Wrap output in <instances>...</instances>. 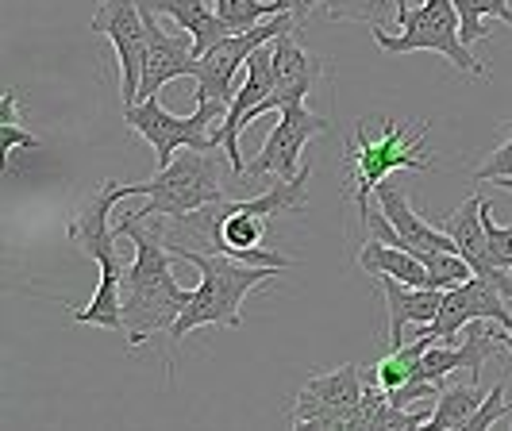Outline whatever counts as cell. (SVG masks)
Wrapping results in <instances>:
<instances>
[{"instance_id":"cell-1","label":"cell","mask_w":512,"mask_h":431,"mask_svg":"<svg viewBox=\"0 0 512 431\" xmlns=\"http://www.w3.org/2000/svg\"><path fill=\"white\" fill-rule=\"evenodd\" d=\"M312 178L308 170L305 178L282 181L274 178V185L266 193H258L251 201H220L205 204L181 220H170V228L162 231L170 243L166 247H189V251H205V254H228L239 262H251V266H278L289 270L293 262L282 254L266 251V228L270 220L285 212V208H301L305 204V181Z\"/></svg>"},{"instance_id":"cell-2","label":"cell","mask_w":512,"mask_h":431,"mask_svg":"<svg viewBox=\"0 0 512 431\" xmlns=\"http://www.w3.org/2000/svg\"><path fill=\"white\" fill-rule=\"evenodd\" d=\"M120 239L135 243V262L124 274V328H128V343L139 347L147 343L154 331H170L181 308L189 305L193 289H181L174 278V258L178 254L166 247L162 228H143V220L128 212L120 224Z\"/></svg>"},{"instance_id":"cell-3","label":"cell","mask_w":512,"mask_h":431,"mask_svg":"<svg viewBox=\"0 0 512 431\" xmlns=\"http://www.w3.org/2000/svg\"><path fill=\"white\" fill-rule=\"evenodd\" d=\"M181 262L201 270V285L189 293V305L181 308V316L174 320V328L166 331L170 343H181L185 335H193L205 324L216 328H239V305L247 301V293L258 289L262 281L278 278V266H251L228 254H205L189 251V247H170Z\"/></svg>"},{"instance_id":"cell-4","label":"cell","mask_w":512,"mask_h":431,"mask_svg":"<svg viewBox=\"0 0 512 431\" xmlns=\"http://www.w3.org/2000/svg\"><path fill=\"white\" fill-rule=\"evenodd\" d=\"M424 143H428V124H393L382 120V135H370L366 124H355L351 139H347V193L359 201V212H370V193L382 185L385 178L412 170L424 174L432 170V162L424 158Z\"/></svg>"},{"instance_id":"cell-5","label":"cell","mask_w":512,"mask_h":431,"mask_svg":"<svg viewBox=\"0 0 512 431\" xmlns=\"http://www.w3.org/2000/svg\"><path fill=\"white\" fill-rule=\"evenodd\" d=\"M397 24H401L397 35H389L378 24L370 27V35L378 39L385 54L436 51L462 74H486V66L462 43V20L455 0H424L420 8H409L405 0H397Z\"/></svg>"},{"instance_id":"cell-6","label":"cell","mask_w":512,"mask_h":431,"mask_svg":"<svg viewBox=\"0 0 512 431\" xmlns=\"http://www.w3.org/2000/svg\"><path fill=\"white\" fill-rule=\"evenodd\" d=\"M135 197H147L143 208H135L139 220L158 216V220H181L205 204L224 197L220 185V166L208 151L197 147H181V154H174L170 166H162L151 181L135 185Z\"/></svg>"},{"instance_id":"cell-7","label":"cell","mask_w":512,"mask_h":431,"mask_svg":"<svg viewBox=\"0 0 512 431\" xmlns=\"http://www.w3.org/2000/svg\"><path fill=\"white\" fill-rule=\"evenodd\" d=\"M224 116H228V104L224 101H197V112H193V116H174V112H166L158 97L124 104V124H128L131 131H139L154 147L158 170L170 166L181 147L220 151V147L212 143V124L224 120Z\"/></svg>"},{"instance_id":"cell-8","label":"cell","mask_w":512,"mask_h":431,"mask_svg":"<svg viewBox=\"0 0 512 431\" xmlns=\"http://www.w3.org/2000/svg\"><path fill=\"white\" fill-rule=\"evenodd\" d=\"M293 27H301V20H297L293 12H282V16L262 20V24L251 27V31H231L216 47H208V51L197 58V74H193L197 77V101L231 104V97H235L231 81L247 66V58H251L258 47H266L270 39H278L282 31H293Z\"/></svg>"},{"instance_id":"cell-9","label":"cell","mask_w":512,"mask_h":431,"mask_svg":"<svg viewBox=\"0 0 512 431\" xmlns=\"http://www.w3.org/2000/svg\"><path fill=\"white\" fill-rule=\"evenodd\" d=\"M328 131V116H316V112H308V104H285L282 112H278V124L270 127V135H266V143H262V151L258 158L247 166V174L243 178H282V181H297L305 178L312 166L301 162V154L305 147L316 139V135H324Z\"/></svg>"},{"instance_id":"cell-10","label":"cell","mask_w":512,"mask_h":431,"mask_svg":"<svg viewBox=\"0 0 512 431\" xmlns=\"http://www.w3.org/2000/svg\"><path fill=\"white\" fill-rule=\"evenodd\" d=\"M270 93H274V54H270V43H266V47H258V51L247 58V77L239 81V89H235V97H231L228 116L212 124V143L224 151V158H228L231 170H235L239 178L247 174V162H243V154H239V135L258 120L255 108L266 101Z\"/></svg>"},{"instance_id":"cell-11","label":"cell","mask_w":512,"mask_h":431,"mask_svg":"<svg viewBox=\"0 0 512 431\" xmlns=\"http://www.w3.org/2000/svg\"><path fill=\"white\" fill-rule=\"evenodd\" d=\"M93 31L112 39V51L120 58V97L124 104H135L143 77V47H147L139 0H101V8L93 12Z\"/></svg>"},{"instance_id":"cell-12","label":"cell","mask_w":512,"mask_h":431,"mask_svg":"<svg viewBox=\"0 0 512 431\" xmlns=\"http://www.w3.org/2000/svg\"><path fill=\"white\" fill-rule=\"evenodd\" d=\"M505 293L486 278H474L455 285V289H443V305H439V316L428 324L436 339L443 343H455L459 339V331L466 324H474V320H493V324H501V328L512 335V316L509 308H505Z\"/></svg>"},{"instance_id":"cell-13","label":"cell","mask_w":512,"mask_h":431,"mask_svg":"<svg viewBox=\"0 0 512 431\" xmlns=\"http://www.w3.org/2000/svg\"><path fill=\"white\" fill-rule=\"evenodd\" d=\"M139 8H143V24H147L139 101H147V97H158V89H162L166 81L197 74V47H193V35L185 39V31H181V35H170V31L162 27V20H158V12H154L151 4L139 0Z\"/></svg>"},{"instance_id":"cell-14","label":"cell","mask_w":512,"mask_h":431,"mask_svg":"<svg viewBox=\"0 0 512 431\" xmlns=\"http://www.w3.org/2000/svg\"><path fill=\"white\" fill-rule=\"evenodd\" d=\"M270 54H274V93L255 108V116L266 112H282L285 104H301L316 89L320 74L328 70V62L320 54H308L297 43V27L282 31L278 39H270Z\"/></svg>"},{"instance_id":"cell-15","label":"cell","mask_w":512,"mask_h":431,"mask_svg":"<svg viewBox=\"0 0 512 431\" xmlns=\"http://www.w3.org/2000/svg\"><path fill=\"white\" fill-rule=\"evenodd\" d=\"M482 201H486V197H470V201H462V208H451V212L443 216L439 228L459 243V254L470 262V270H474L478 278L493 281V285L512 301L509 274H505L501 266H493V258H489V235H486V220H482Z\"/></svg>"},{"instance_id":"cell-16","label":"cell","mask_w":512,"mask_h":431,"mask_svg":"<svg viewBox=\"0 0 512 431\" xmlns=\"http://www.w3.org/2000/svg\"><path fill=\"white\" fill-rule=\"evenodd\" d=\"M374 197H378V208L385 212V220L397 228V247H405L412 254H424V251H455L459 254V243L447 235L443 228H432L428 220H420V212H412L409 204V193L397 185V181L385 178L378 189H374Z\"/></svg>"},{"instance_id":"cell-17","label":"cell","mask_w":512,"mask_h":431,"mask_svg":"<svg viewBox=\"0 0 512 431\" xmlns=\"http://www.w3.org/2000/svg\"><path fill=\"white\" fill-rule=\"evenodd\" d=\"M382 285V297L389 305V347H401L405 343V328L409 324H432L443 305V289H416L405 281L378 274Z\"/></svg>"},{"instance_id":"cell-18","label":"cell","mask_w":512,"mask_h":431,"mask_svg":"<svg viewBox=\"0 0 512 431\" xmlns=\"http://www.w3.org/2000/svg\"><path fill=\"white\" fill-rule=\"evenodd\" d=\"M362 389H366V381H362L359 362H347V366H339V370H328V374L308 378L301 393L316 397V401H324V405H332L335 412H343V416L351 420V431H366Z\"/></svg>"},{"instance_id":"cell-19","label":"cell","mask_w":512,"mask_h":431,"mask_svg":"<svg viewBox=\"0 0 512 431\" xmlns=\"http://www.w3.org/2000/svg\"><path fill=\"white\" fill-rule=\"evenodd\" d=\"M359 266L366 274H389V278L405 281V285H416V289H439L436 274L420 262V254L405 251V247H393L385 239H366V247L359 251Z\"/></svg>"},{"instance_id":"cell-20","label":"cell","mask_w":512,"mask_h":431,"mask_svg":"<svg viewBox=\"0 0 512 431\" xmlns=\"http://www.w3.org/2000/svg\"><path fill=\"white\" fill-rule=\"evenodd\" d=\"M143 4H151L158 16H170L181 31H189L193 35V47H197V58L208 47H216L224 35H231L228 24L216 16V8L208 0H143Z\"/></svg>"},{"instance_id":"cell-21","label":"cell","mask_w":512,"mask_h":431,"mask_svg":"<svg viewBox=\"0 0 512 431\" xmlns=\"http://www.w3.org/2000/svg\"><path fill=\"white\" fill-rule=\"evenodd\" d=\"M432 343H436L432 328H428V324H420V339H405L401 347H389V355L374 366V374H370V378L378 381L385 393L405 389V385L420 374V358H424V351H428Z\"/></svg>"},{"instance_id":"cell-22","label":"cell","mask_w":512,"mask_h":431,"mask_svg":"<svg viewBox=\"0 0 512 431\" xmlns=\"http://www.w3.org/2000/svg\"><path fill=\"white\" fill-rule=\"evenodd\" d=\"M482 401H486V393H482V381H455V385H443L436 397V412H432V420H428V428L436 431H455L462 428L466 431V424H470V416L482 408Z\"/></svg>"},{"instance_id":"cell-23","label":"cell","mask_w":512,"mask_h":431,"mask_svg":"<svg viewBox=\"0 0 512 431\" xmlns=\"http://www.w3.org/2000/svg\"><path fill=\"white\" fill-rule=\"evenodd\" d=\"M16 104H20V89H8L4 93V101H0V158H4V166L12 170V158L20 151H35V147H43V139L39 135H31L27 127H20V112H16Z\"/></svg>"},{"instance_id":"cell-24","label":"cell","mask_w":512,"mask_h":431,"mask_svg":"<svg viewBox=\"0 0 512 431\" xmlns=\"http://www.w3.org/2000/svg\"><path fill=\"white\" fill-rule=\"evenodd\" d=\"M216 16L228 24V31H251L270 16H282L293 12L289 0H212Z\"/></svg>"},{"instance_id":"cell-25","label":"cell","mask_w":512,"mask_h":431,"mask_svg":"<svg viewBox=\"0 0 512 431\" xmlns=\"http://www.w3.org/2000/svg\"><path fill=\"white\" fill-rule=\"evenodd\" d=\"M455 8H459L462 43H466V47H470V43H478V39H486V35H489V27H486L489 16L512 27L509 0H455Z\"/></svg>"},{"instance_id":"cell-26","label":"cell","mask_w":512,"mask_h":431,"mask_svg":"<svg viewBox=\"0 0 512 431\" xmlns=\"http://www.w3.org/2000/svg\"><path fill=\"white\" fill-rule=\"evenodd\" d=\"M393 0H324L332 20H347V24H382L385 8Z\"/></svg>"},{"instance_id":"cell-27","label":"cell","mask_w":512,"mask_h":431,"mask_svg":"<svg viewBox=\"0 0 512 431\" xmlns=\"http://www.w3.org/2000/svg\"><path fill=\"white\" fill-rule=\"evenodd\" d=\"M512 412V401H505V381H497L493 389L486 393V401H482V408L470 416V424H466V431H489L497 428L505 416Z\"/></svg>"},{"instance_id":"cell-28","label":"cell","mask_w":512,"mask_h":431,"mask_svg":"<svg viewBox=\"0 0 512 431\" xmlns=\"http://www.w3.org/2000/svg\"><path fill=\"white\" fill-rule=\"evenodd\" d=\"M482 220H486L489 258H493V266L512 270V228H501V224L493 220V204H489V201H482Z\"/></svg>"},{"instance_id":"cell-29","label":"cell","mask_w":512,"mask_h":431,"mask_svg":"<svg viewBox=\"0 0 512 431\" xmlns=\"http://www.w3.org/2000/svg\"><path fill=\"white\" fill-rule=\"evenodd\" d=\"M493 178H512V127L509 135L489 151V158L474 170V181H493Z\"/></svg>"},{"instance_id":"cell-30","label":"cell","mask_w":512,"mask_h":431,"mask_svg":"<svg viewBox=\"0 0 512 431\" xmlns=\"http://www.w3.org/2000/svg\"><path fill=\"white\" fill-rule=\"evenodd\" d=\"M316 4H324V0H289V8H293V16H297L301 24H305V20H308V12H312Z\"/></svg>"},{"instance_id":"cell-31","label":"cell","mask_w":512,"mask_h":431,"mask_svg":"<svg viewBox=\"0 0 512 431\" xmlns=\"http://www.w3.org/2000/svg\"><path fill=\"white\" fill-rule=\"evenodd\" d=\"M489 185H497V189H505V193H512V178H493Z\"/></svg>"},{"instance_id":"cell-32","label":"cell","mask_w":512,"mask_h":431,"mask_svg":"<svg viewBox=\"0 0 512 431\" xmlns=\"http://www.w3.org/2000/svg\"><path fill=\"white\" fill-rule=\"evenodd\" d=\"M505 347H509V355H512V335L505 331Z\"/></svg>"},{"instance_id":"cell-33","label":"cell","mask_w":512,"mask_h":431,"mask_svg":"<svg viewBox=\"0 0 512 431\" xmlns=\"http://www.w3.org/2000/svg\"><path fill=\"white\" fill-rule=\"evenodd\" d=\"M393 4H397V0H393Z\"/></svg>"}]
</instances>
